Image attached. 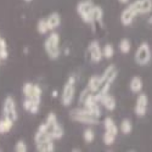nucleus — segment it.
I'll return each mask as SVG.
<instances>
[{"label":"nucleus","instance_id":"obj_1","mask_svg":"<svg viewBox=\"0 0 152 152\" xmlns=\"http://www.w3.org/2000/svg\"><path fill=\"white\" fill-rule=\"evenodd\" d=\"M117 74H118V69H117L116 66H113V65L108 66V67L105 69V72L102 73V75H101L100 88L97 89V91L94 94L95 97H96L99 101H100L101 96H104L105 94L108 93V90H110V88H111L112 83L115 82V79L117 78Z\"/></svg>","mask_w":152,"mask_h":152},{"label":"nucleus","instance_id":"obj_2","mask_svg":"<svg viewBox=\"0 0 152 152\" xmlns=\"http://www.w3.org/2000/svg\"><path fill=\"white\" fill-rule=\"evenodd\" d=\"M60 34L55 31H53L48 35V38L44 42V50L46 55L49 56L50 60H56L58 58L61 54V49H60Z\"/></svg>","mask_w":152,"mask_h":152},{"label":"nucleus","instance_id":"obj_3","mask_svg":"<svg viewBox=\"0 0 152 152\" xmlns=\"http://www.w3.org/2000/svg\"><path fill=\"white\" fill-rule=\"evenodd\" d=\"M71 119L79 122L83 124H97L100 122V117L95 116L94 113H91L88 108H74L69 112Z\"/></svg>","mask_w":152,"mask_h":152},{"label":"nucleus","instance_id":"obj_4","mask_svg":"<svg viewBox=\"0 0 152 152\" xmlns=\"http://www.w3.org/2000/svg\"><path fill=\"white\" fill-rule=\"evenodd\" d=\"M94 1L93 0H82L77 4V12L80 16V18L85 22L94 26V17H93V12H94Z\"/></svg>","mask_w":152,"mask_h":152},{"label":"nucleus","instance_id":"obj_5","mask_svg":"<svg viewBox=\"0 0 152 152\" xmlns=\"http://www.w3.org/2000/svg\"><path fill=\"white\" fill-rule=\"evenodd\" d=\"M75 95V77L71 75L67 79L66 84L63 85V89L61 93V102L65 107H68L74 100Z\"/></svg>","mask_w":152,"mask_h":152},{"label":"nucleus","instance_id":"obj_6","mask_svg":"<svg viewBox=\"0 0 152 152\" xmlns=\"http://www.w3.org/2000/svg\"><path fill=\"white\" fill-rule=\"evenodd\" d=\"M3 117L10 118L14 122L18 119V112H17V106H16V101L12 96H6L3 104Z\"/></svg>","mask_w":152,"mask_h":152},{"label":"nucleus","instance_id":"obj_7","mask_svg":"<svg viewBox=\"0 0 152 152\" xmlns=\"http://www.w3.org/2000/svg\"><path fill=\"white\" fill-rule=\"evenodd\" d=\"M134 58L139 66H146L151 61V50H150V46L146 42H144L139 45V48L135 51Z\"/></svg>","mask_w":152,"mask_h":152},{"label":"nucleus","instance_id":"obj_8","mask_svg":"<svg viewBox=\"0 0 152 152\" xmlns=\"http://www.w3.org/2000/svg\"><path fill=\"white\" fill-rule=\"evenodd\" d=\"M88 53H89V56H90V60L94 62V63H99L104 57V54H102V49L100 46V43L97 40H93L90 42L89 46H88Z\"/></svg>","mask_w":152,"mask_h":152},{"label":"nucleus","instance_id":"obj_9","mask_svg":"<svg viewBox=\"0 0 152 152\" xmlns=\"http://www.w3.org/2000/svg\"><path fill=\"white\" fill-rule=\"evenodd\" d=\"M130 6L136 11L137 15H145L152 11V0H135Z\"/></svg>","mask_w":152,"mask_h":152},{"label":"nucleus","instance_id":"obj_10","mask_svg":"<svg viewBox=\"0 0 152 152\" xmlns=\"http://www.w3.org/2000/svg\"><path fill=\"white\" fill-rule=\"evenodd\" d=\"M147 105H148V99L146 94H140L136 99L135 102V115L137 117H144L147 112Z\"/></svg>","mask_w":152,"mask_h":152},{"label":"nucleus","instance_id":"obj_11","mask_svg":"<svg viewBox=\"0 0 152 152\" xmlns=\"http://www.w3.org/2000/svg\"><path fill=\"white\" fill-rule=\"evenodd\" d=\"M136 11L129 5L128 7H125L123 11H122V14H121V22L123 26H130V24L133 23L134 18L136 17Z\"/></svg>","mask_w":152,"mask_h":152},{"label":"nucleus","instance_id":"obj_12","mask_svg":"<svg viewBox=\"0 0 152 152\" xmlns=\"http://www.w3.org/2000/svg\"><path fill=\"white\" fill-rule=\"evenodd\" d=\"M46 123H48V122H46ZM48 125H49L50 136L53 137V140H60V139L63 136V134H65V130H63L62 125H61L58 122H56V123H54V124H49V123H48Z\"/></svg>","mask_w":152,"mask_h":152},{"label":"nucleus","instance_id":"obj_13","mask_svg":"<svg viewBox=\"0 0 152 152\" xmlns=\"http://www.w3.org/2000/svg\"><path fill=\"white\" fill-rule=\"evenodd\" d=\"M100 104L102 105L107 111H115V110H116V106H117L116 99L113 97L112 95H110L108 93L105 94L104 96H101V99H100Z\"/></svg>","mask_w":152,"mask_h":152},{"label":"nucleus","instance_id":"obj_14","mask_svg":"<svg viewBox=\"0 0 152 152\" xmlns=\"http://www.w3.org/2000/svg\"><path fill=\"white\" fill-rule=\"evenodd\" d=\"M46 22H48L50 32H53L56 28H58V26L61 24V15L58 12H51V14L46 17Z\"/></svg>","mask_w":152,"mask_h":152},{"label":"nucleus","instance_id":"obj_15","mask_svg":"<svg viewBox=\"0 0 152 152\" xmlns=\"http://www.w3.org/2000/svg\"><path fill=\"white\" fill-rule=\"evenodd\" d=\"M100 83H101V75H93V77H90V79L88 80L86 88L89 89L90 93L95 94L100 88Z\"/></svg>","mask_w":152,"mask_h":152},{"label":"nucleus","instance_id":"obj_16","mask_svg":"<svg viewBox=\"0 0 152 152\" xmlns=\"http://www.w3.org/2000/svg\"><path fill=\"white\" fill-rule=\"evenodd\" d=\"M14 124H15V122L12 121V119L3 117L1 119H0V134L9 133L12 128H14Z\"/></svg>","mask_w":152,"mask_h":152},{"label":"nucleus","instance_id":"obj_17","mask_svg":"<svg viewBox=\"0 0 152 152\" xmlns=\"http://www.w3.org/2000/svg\"><path fill=\"white\" fill-rule=\"evenodd\" d=\"M104 126H105V130L108 132V133H112L117 135L118 134V126L117 124L115 123V121H113L111 117H106L104 119Z\"/></svg>","mask_w":152,"mask_h":152},{"label":"nucleus","instance_id":"obj_18","mask_svg":"<svg viewBox=\"0 0 152 152\" xmlns=\"http://www.w3.org/2000/svg\"><path fill=\"white\" fill-rule=\"evenodd\" d=\"M142 86H144V85H142V79H141L140 77H137V75L133 77L132 80H130V83H129L130 90H132L133 93H135V94L140 93L141 89H142Z\"/></svg>","mask_w":152,"mask_h":152},{"label":"nucleus","instance_id":"obj_19","mask_svg":"<svg viewBox=\"0 0 152 152\" xmlns=\"http://www.w3.org/2000/svg\"><path fill=\"white\" fill-rule=\"evenodd\" d=\"M37 151H39V152H51V151H55L54 140H48L45 142H42L39 145H37Z\"/></svg>","mask_w":152,"mask_h":152},{"label":"nucleus","instance_id":"obj_20","mask_svg":"<svg viewBox=\"0 0 152 152\" xmlns=\"http://www.w3.org/2000/svg\"><path fill=\"white\" fill-rule=\"evenodd\" d=\"M93 17H94V24H95V23L102 24V20H104V11H102V9H101V6H99V5H95V6H94Z\"/></svg>","mask_w":152,"mask_h":152},{"label":"nucleus","instance_id":"obj_21","mask_svg":"<svg viewBox=\"0 0 152 152\" xmlns=\"http://www.w3.org/2000/svg\"><path fill=\"white\" fill-rule=\"evenodd\" d=\"M37 31L39 34L42 35H45L50 32L49 29V26H48V22H46V18H40L37 23Z\"/></svg>","mask_w":152,"mask_h":152},{"label":"nucleus","instance_id":"obj_22","mask_svg":"<svg viewBox=\"0 0 152 152\" xmlns=\"http://www.w3.org/2000/svg\"><path fill=\"white\" fill-rule=\"evenodd\" d=\"M119 129H121V132H122L124 135H129V134L132 133V130H133V124H132V122H130L129 119L125 118V119L122 121Z\"/></svg>","mask_w":152,"mask_h":152},{"label":"nucleus","instance_id":"obj_23","mask_svg":"<svg viewBox=\"0 0 152 152\" xmlns=\"http://www.w3.org/2000/svg\"><path fill=\"white\" fill-rule=\"evenodd\" d=\"M119 51L122 54H128L132 49V44H130V40L126 39V38H123V39L119 42Z\"/></svg>","mask_w":152,"mask_h":152},{"label":"nucleus","instance_id":"obj_24","mask_svg":"<svg viewBox=\"0 0 152 152\" xmlns=\"http://www.w3.org/2000/svg\"><path fill=\"white\" fill-rule=\"evenodd\" d=\"M33 89H34V83H31V82H27L22 85V93L24 95V97H29L33 93Z\"/></svg>","mask_w":152,"mask_h":152},{"label":"nucleus","instance_id":"obj_25","mask_svg":"<svg viewBox=\"0 0 152 152\" xmlns=\"http://www.w3.org/2000/svg\"><path fill=\"white\" fill-rule=\"evenodd\" d=\"M116 136H117V135L112 134V133H108V132L105 130V134H104V136H102V140H104L105 145H107V146L113 145V144H115V141H116Z\"/></svg>","mask_w":152,"mask_h":152},{"label":"nucleus","instance_id":"obj_26","mask_svg":"<svg viewBox=\"0 0 152 152\" xmlns=\"http://www.w3.org/2000/svg\"><path fill=\"white\" fill-rule=\"evenodd\" d=\"M83 139H84V141L88 142V144L93 142L94 139H95V133L93 132V129H90V128L85 129L84 133H83Z\"/></svg>","mask_w":152,"mask_h":152},{"label":"nucleus","instance_id":"obj_27","mask_svg":"<svg viewBox=\"0 0 152 152\" xmlns=\"http://www.w3.org/2000/svg\"><path fill=\"white\" fill-rule=\"evenodd\" d=\"M102 54H104L105 58H112L113 55H115V49H113V46L111 44H106L102 48Z\"/></svg>","mask_w":152,"mask_h":152},{"label":"nucleus","instance_id":"obj_28","mask_svg":"<svg viewBox=\"0 0 152 152\" xmlns=\"http://www.w3.org/2000/svg\"><path fill=\"white\" fill-rule=\"evenodd\" d=\"M14 151H15V152H27V151H28V147H27L26 142H24L23 140H18V141L15 144Z\"/></svg>","mask_w":152,"mask_h":152},{"label":"nucleus","instance_id":"obj_29","mask_svg":"<svg viewBox=\"0 0 152 152\" xmlns=\"http://www.w3.org/2000/svg\"><path fill=\"white\" fill-rule=\"evenodd\" d=\"M57 95H58V91L57 90H54L53 91V97H57Z\"/></svg>","mask_w":152,"mask_h":152},{"label":"nucleus","instance_id":"obj_30","mask_svg":"<svg viewBox=\"0 0 152 152\" xmlns=\"http://www.w3.org/2000/svg\"><path fill=\"white\" fill-rule=\"evenodd\" d=\"M118 1H119L121 4H126V3L129 1V0H118Z\"/></svg>","mask_w":152,"mask_h":152},{"label":"nucleus","instance_id":"obj_31","mask_svg":"<svg viewBox=\"0 0 152 152\" xmlns=\"http://www.w3.org/2000/svg\"><path fill=\"white\" fill-rule=\"evenodd\" d=\"M23 1H26V3H31L32 0H23Z\"/></svg>","mask_w":152,"mask_h":152},{"label":"nucleus","instance_id":"obj_32","mask_svg":"<svg viewBox=\"0 0 152 152\" xmlns=\"http://www.w3.org/2000/svg\"><path fill=\"white\" fill-rule=\"evenodd\" d=\"M148 22H150V23H152V18H150V20H148Z\"/></svg>","mask_w":152,"mask_h":152},{"label":"nucleus","instance_id":"obj_33","mask_svg":"<svg viewBox=\"0 0 152 152\" xmlns=\"http://www.w3.org/2000/svg\"><path fill=\"white\" fill-rule=\"evenodd\" d=\"M0 38H1V37H0Z\"/></svg>","mask_w":152,"mask_h":152}]
</instances>
